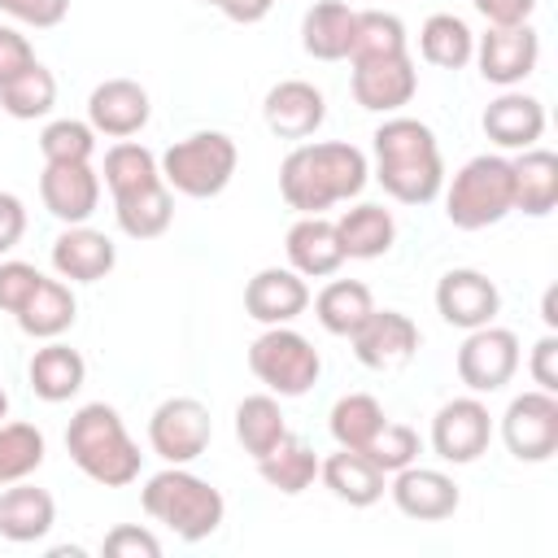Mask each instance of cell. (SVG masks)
Wrapping results in <instances>:
<instances>
[{
  "mask_svg": "<svg viewBox=\"0 0 558 558\" xmlns=\"http://www.w3.org/2000/svg\"><path fill=\"white\" fill-rule=\"evenodd\" d=\"M26 235V205L13 192H0V257L17 248V240Z\"/></svg>",
  "mask_w": 558,
  "mask_h": 558,
  "instance_id": "cell-49",
  "label": "cell"
},
{
  "mask_svg": "<svg viewBox=\"0 0 558 558\" xmlns=\"http://www.w3.org/2000/svg\"><path fill=\"white\" fill-rule=\"evenodd\" d=\"M4 414H9V392L0 388V423H4Z\"/></svg>",
  "mask_w": 558,
  "mask_h": 558,
  "instance_id": "cell-52",
  "label": "cell"
},
{
  "mask_svg": "<svg viewBox=\"0 0 558 558\" xmlns=\"http://www.w3.org/2000/svg\"><path fill=\"white\" fill-rule=\"evenodd\" d=\"M480 126H484V135H488L497 148L523 153V148H532V144L545 135V105H541L536 96H527V92H510V87H506L497 100H488Z\"/></svg>",
  "mask_w": 558,
  "mask_h": 558,
  "instance_id": "cell-23",
  "label": "cell"
},
{
  "mask_svg": "<svg viewBox=\"0 0 558 558\" xmlns=\"http://www.w3.org/2000/svg\"><path fill=\"white\" fill-rule=\"evenodd\" d=\"M52 105H57V78H52V70L39 65V61H35L31 70H22L17 78L0 83V109H4L9 118H17V122L48 118Z\"/></svg>",
  "mask_w": 558,
  "mask_h": 558,
  "instance_id": "cell-38",
  "label": "cell"
},
{
  "mask_svg": "<svg viewBox=\"0 0 558 558\" xmlns=\"http://www.w3.org/2000/svg\"><path fill=\"white\" fill-rule=\"evenodd\" d=\"M157 166H161V183L170 192L209 201L231 183V174L240 166V148L227 131H192V135L174 140L157 157Z\"/></svg>",
  "mask_w": 558,
  "mask_h": 558,
  "instance_id": "cell-5",
  "label": "cell"
},
{
  "mask_svg": "<svg viewBox=\"0 0 558 558\" xmlns=\"http://www.w3.org/2000/svg\"><path fill=\"white\" fill-rule=\"evenodd\" d=\"M257 475L275 488V493H283V497H296V493H305L314 480H318V453L301 440V436H283L270 453H262L257 458Z\"/></svg>",
  "mask_w": 558,
  "mask_h": 558,
  "instance_id": "cell-31",
  "label": "cell"
},
{
  "mask_svg": "<svg viewBox=\"0 0 558 558\" xmlns=\"http://www.w3.org/2000/svg\"><path fill=\"white\" fill-rule=\"evenodd\" d=\"M541 318H545L549 331L558 327V288H545V296H541Z\"/></svg>",
  "mask_w": 558,
  "mask_h": 558,
  "instance_id": "cell-51",
  "label": "cell"
},
{
  "mask_svg": "<svg viewBox=\"0 0 558 558\" xmlns=\"http://www.w3.org/2000/svg\"><path fill=\"white\" fill-rule=\"evenodd\" d=\"M480 61V74L484 83H497V87H514L523 83L536 61H541V35L532 31V22H519V26H488L480 39H475V52Z\"/></svg>",
  "mask_w": 558,
  "mask_h": 558,
  "instance_id": "cell-12",
  "label": "cell"
},
{
  "mask_svg": "<svg viewBox=\"0 0 558 558\" xmlns=\"http://www.w3.org/2000/svg\"><path fill=\"white\" fill-rule=\"evenodd\" d=\"M39 153H44V161H92L96 131H92V122H78V118H52L39 131Z\"/></svg>",
  "mask_w": 558,
  "mask_h": 558,
  "instance_id": "cell-41",
  "label": "cell"
},
{
  "mask_svg": "<svg viewBox=\"0 0 558 558\" xmlns=\"http://www.w3.org/2000/svg\"><path fill=\"white\" fill-rule=\"evenodd\" d=\"M140 506H144L148 519L166 523L179 541L214 536L222 527V514H227L222 493L209 480L192 475L187 466H166V471L148 475L144 488H140Z\"/></svg>",
  "mask_w": 558,
  "mask_h": 558,
  "instance_id": "cell-4",
  "label": "cell"
},
{
  "mask_svg": "<svg viewBox=\"0 0 558 558\" xmlns=\"http://www.w3.org/2000/svg\"><path fill=\"white\" fill-rule=\"evenodd\" d=\"M488 440H493V414L475 392L445 401L432 418V449L440 462L466 466L488 449Z\"/></svg>",
  "mask_w": 558,
  "mask_h": 558,
  "instance_id": "cell-11",
  "label": "cell"
},
{
  "mask_svg": "<svg viewBox=\"0 0 558 558\" xmlns=\"http://www.w3.org/2000/svg\"><path fill=\"white\" fill-rule=\"evenodd\" d=\"M39 270L31 266V262H0V310L4 314H17L22 305H26V296L39 288Z\"/></svg>",
  "mask_w": 558,
  "mask_h": 558,
  "instance_id": "cell-43",
  "label": "cell"
},
{
  "mask_svg": "<svg viewBox=\"0 0 558 558\" xmlns=\"http://www.w3.org/2000/svg\"><path fill=\"white\" fill-rule=\"evenodd\" d=\"M288 436V418L279 410L275 392H253L235 405V440L244 445V453L257 462L262 453H270L279 440Z\"/></svg>",
  "mask_w": 558,
  "mask_h": 558,
  "instance_id": "cell-33",
  "label": "cell"
},
{
  "mask_svg": "<svg viewBox=\"0 0 558 558\" xmlns=\"http://www.w3.org/2000/svg\"><path fill=\"white\" fill-rule=\"evenodd\" d=\"M436 310L449 327H462V331H475L484 323L497 318L501 310V292L497 283L484 275V270H471V266H453L440 275L436 283Z\"/></svg>",
  "mask_w": 558,
  "mask_h": 558,
  "instance_id": "cell-15",
  "label": "cell"
},
{
  "mask_svg": "<svg viewBox=\"0 0 558 558\" xmlns=\"http://www.w3.org/2000/svg\"><path fill=\"white\" fill-rule=\"evenodd\" d=\"M48 440L35 423H0V488L35 475L44 466Z\"/></svg>",
  "mask_w": 558,
  "mask_h": 558,
  "instance_id": "cell-40",
  "label": "cell"
},
{
  "mask_svg": "<svg viewBox=\"0 0 558 558\" xmlns=\"http://www.w3.org/2000/svg\"><path fill=\"white\" fill-rule=\"evenodd\" d=\"M283 248H288V266H292L301 279H327V275H336L340 262H344L336 222L323 218V214H301V218L288 227Z\"/></svg>",
  "mask_w": 558,
  "mask_h": 558,
  "instance_id": "cell-22",
  "label": "cell"
},
{
  "mask_svg": "<svg viewBox=\"0 0 558 558\" xmlns=\"http://www.w3.org/2000/svg\"><path fill=\"white\" fill-rule=\"evenodd\" d=\"M100 554H109V558H157L161 541L140 523H122L100 541Z\"/></svg>",
  "mask_w": 558,
  "mask_h": 558,
  "instance_id": "cell-44",
  "label": "cell"
},
{
  "mask_svg": "<svg viewBox=\"0 0 558 558\" xmlns=\"http://www.w3.org/2000/svg\"><path fill=\"white\" fill-rule=\"evenodd\" d=\"M384 475H392V471H401V466H410L414 458H418V432L414 427H405V423H388L384 418V427L375 432V440L362 449Z\"/></svg>",
  "mask_w": 558,
  "mask_h": 558,
  "instance_id": "cell-42",
  "label": "cell"
},
{
  "mask_svg": "<svg viewBox=\"0 0 558 558\" xmlns=\"http://www.w3.org/2000/svg\"><path fill=\"white\" fill-rule=\"evenodd\" d=\"M214 440L209 405L196 397H166L148 418V445L166 466L196 462Z\"/></svg>",
  "mask_w": 558,
  "mask_h": 558,
  "instance_id": "cell-8",
  "label": "cell"
},
{
  "mask_svg": "<svg viewBox=\"0 0 558 558\" xmlns=\"http://www.w3.org/2000/svg\"><path fill=\"white\" fill-rule=\"evenodd\" d=\"M205 4H214V9H218V0H205Z\"/></svg>",
  "mask_w": 558,
  "mask_h": 558,
  "instance_id": "cell-53",
  "label": "cell"
},
{
  "mask_svg": "<svg viewBox=\"0 0 558 558\" xmlns=\"http://www.w3.org/2000/svg\"><path fill=\"white\" fill-rule=\"evenodd\" d=\"M26 379H31V388H35L39 401L57 405V401H70V397L83 388L87 362H83L78 349L61 344V340H48L44 349H35V357H31V366H26Z\"/></svg>",
  "mask_w": 558,
  "mask_h": 558,
  "instance_id": "cell-28",
  "label": "cell"
},
{
  "mask_svg": "<svg viewBox=\"0 0 558 558\" xmlns=\"http://www.w3.org/2000/svg\"><path fill=\"white\" fill-rule=\"evenodd\" d=\"M527 371H532L536 388L558 392V336H554V331H545V336L532 344V362H527Z\"/></svg>",
  "mask_w": 558,
  "mask_h": 558,
  "instance_id": "cell-47",
  "label": "cell"
},
{
  "mask_svg": "<svg viewBox=\"0 0 558 558\" xmlns=\"http://www.w3.org/2000/svg\"><path fill=\"white\" fill-rule=\"evenodd\" d=\"M65 453L87 480H96L105 488L135 484L140 480V462H144V453L131 440L122 414L113 405H105V401H87V405L74 410V418L65 427Z\"/></svg>",
  "mask_w": 558,
  "mask_h": 558,
  "instance_id": "cell-3",
  "label": "cell"
},
{
  "mask_svg": "<svg viewBox=\"0 0 558 558\" xmlns=\"http://www.w3.org/2000/svg\"><path fill=\"white\" fill-rule=\"evenodd\" d=\"M148 118H153V100L135 78H105L87 96V122L96 135L131 140L148 126Z\"/></svg>",
  "mask_w": 558,
  "mask_h": 558,
  "instance_id": "cell-17",
  "label": "cell"
},
{
  "mask_svg": "<svg viewBox=\"0 0 558 558\" xmlns=\"http://www.w3.org/2000/svg\"><path fill=\"white\" fill-rule=\"evenodd\" d=\"M105 187H109V196L118 201V196H131V192H140V187H153V183H161V166H157V157L144 148V144H135V140H118L109 153H105Z\"/></svg>",
  "mask_w": 558,
  "mask_h": 558,
  "instance_id": "cell-36",
  "label": "cell"
},
{
  "mask_svg": "<svg viewBox=\"0 0 558 558\" xmlns=\"http://www.w3.org/2000/svg\"><path fill=\"white\" fill-rule=\"evenodd\" d=\"M418 52L440 70H462L475 52V35L458 13H432L418 31Z\"/></svg>",
  "mask_w": 558,
  "mask_h": 558,
  "instance_id": "cell-35",
  "label": "cell"
},
{
  "mask_svg": "<svg viewBox=\"0 0 558 558\" xmlns=\"http://www.w3.org/2000/svg\"><path fill=\"white\" fill-rule=\"evenodd\" d=\"M349 344H353V357L362 366H371V371H397V366H405L414 357L418 327L401 310H371L362 318V327L349 336Z\"/></svg>",
  "mask_w": 558,
  "mask_h": 558,
  "instance_id": "cell-13",
  "label": "cell"
},
{
  "mask_svg": "<svg viewBox=\"0 0 558 558\" xmlns=\"http://www.w3.org/2000/svg\"><path fill=\"white\" fill-rule=\"evenodd\" d=\"M113 266H118V244H113L105 231L87 227V222L65 227V231L52 240V270H57L65 283H96V279H105Z\"/></svg>",
  "mask_w": 558,
  "mask_h": 558,
  "instance_id": "cell-21",
  "label": "cell"
},
{
  "mask_svg": "<svg viewBox=\"0 0 558 558\" xmlns=\"http://www.w3.org/2000/svg\"><path fill=\"white\" fill-rule=\"evenodd\" d=\"M471 4L488 26H519V22H532L536 13V0H471Z\"/></svg>",
  "mask_w": 558,
  "mask_h": 558,
  "instance_id": "cell-48",
  "label": "cell"
},
{
  "mask_svg": "<svg viewBox=\"0 0 558 558\" xmlns=\"http://www.w3.org/2000/svg\"><path fill=\"white\" fill-rule=\"evenodd\" d=\"M248 371L275 397H305L318 384V375H323V357H318V349L301 331L279 323V327H266L248 344Z\"/></svg>",
  "mask_w": 558,
  "mask_h": 558,
  "instance_id": "cell-7",
  "label": "cell"
},
{
  "mask_svg": "<svg viewBox=\"0 0 558 558\" xmlns=\"http://www.w3.org/2000/svg\"><path fill=\"white\" fill-rule=\"evenodd\" d=\"M375 148V179L401 205H427L445 187V161L436 131L418 118H384L371 135Z\"/></svg>",
  "mask_w": 558,
  "mask_h": 558,
  "instance_id": "cell-1",
  "label": "cell"
},
{
  "mask_svg": "<svg viewBox=\"0 0 558 558\" xmlns=\"http://www.w3.org/2000/svg\"><path fill=\"white\" fill-rule=\"evenodd\" d=\"M31 65H35V48H31V39H26L17 26H0V83L17 78V74L31 70Z\"/></svg>",
  "mask_w": 558,
  "mask_h": 558,
  "instance_id": "cell-46",
  "label": "cell"
},
{
  "mask_svg": "<svg viewBox=\"0 0 558 558\" xmlns=\"http://www.w3.org/2000/svg\"><path fill=\"white\" fill-rule=\"evenodd\" d=\"M388 493H392V506H397L405 519H418V523H440V519H449V514L458 510V501H462L458 484H453L445 471H436V466H414V462L401 466V471H392Z\"/></svg>",
  "mask_w": 558,
  "mask_h": 558,
  "instance_id": "cell-18",
  "label": "cell"
},
{
  "mask_svg": "<svg viewBox=\"0 0 558 558\" xmlns=\"http://www.w3.org/2000/svg\"><path fill=\"white\" fill-rule=\"evenodd\" d=\"M353 17H357V9H349L344 0L310 4L301 17V48L314 61H344L349 44H353Z\"/></svg>",
  "mask_w": 558,
  "mask_h": 558,
  "instance_id": "cell-29",
  "label": "cell"
},
{
  "mask_svg": "<svg viewBox=\"0 0 558 558\" xmlns=\"http://www.w3.org/2000/svg\"><path fill=\"white\" fill-rule=\"evenodd\" d=\"M514 371H519V336L510 327L484 323V327L466 331V340L458 349V379L475 397L506 388L514 379Z\"/></svg>",
  "mask_w": 558,
  "mask_h": 558,
  "instance_id": "cell-10",
  "label": "cell"
},
{
  "mask_svg": "<svg viewBox=\"0 0 558 558\" xmlns=\"http://www.w3.org/2000/svg\"><path fill=\"white\" fill-rule=\"evenodd\" d=\"M327 427H331V440L340 449H366L375 440V432L384 427V405L371 392H344L331 405Z\"/></svg>",
  "mask_w": 558,
  "mask_h": 558,
  "instance_id": "cell-37",
  "label": "cell"
},
{
  "mask_svg": "<svg viewBox=\"0 0 558 558\" xmlns=\"http://www.w3.org/2000/svg\"><path fill=\"white\" fill-rule=\"evenodd\" d=\"M318 480L331 488L336 501L344 506H375L388 488V475L362 453V449H336L327 458H318Z\"/></svg>",
  "mask_w": 558,
  "mask_h": 558,
  "instance_id": "cell-24",
  "label": "cell"
},
{
  "mask_svg": "<svg viewBox=\"0 0 558 558\" xmlns=\"http://www.w3.org/2000/svg\"><path fill=\"white\" fill-rule=\"evenodd\" d=\"M510 209H514V174H510V157L501 153L471 157L445 192V218L458 231H484L501 222Z\"/></svg>",
  "mask_w": 558,
  "mask_h": 558,
  "instance_id": "cell-6",
  "label": "cell"
},
{
  "mask_svg": "<svg viewBox=\"0 0 558 558\" xmlns=\"http://www.w3.org/2000/svg\"><path fill=\"white\" fill-rule=\"evenodd\" d=\"M57 523V501L52 493L17 480L13 488L0 493V536L13 541V545H31V541H44Z\"/></svg>",
  "mask_w": 558,
  "mask_h": 558,
  "instance_id": "cell-25",
  "label": "cell"
},
{
  "mask_svg": "<svg viewBox=\"0 0 558 558\" xmlns=\"http://www.w3.org/2000/svg\"><path fill=\"white\" fill-rule=\"evenodd\" d=\"M262 118L279 140H310L327 122V96L305 78H283L266 92Z\"/></svg>",
  "mask_w": 558,
  "mask_h": 558,
  "instance_id": "cell-19",
  "label": "cell"
},
{
  "mask_svg": "<svg viewBox=\"0 0 558 558\" xmlns=\"http://www.w3.org/2000/svg\"><path fill=\"white\" fill-rule=\"evenodd\" d=\"M336 235H340V248L344 257H357V262H371V257H384L397 240V218L384 209V205H353L336 218Z\"/></svg>",
  "mask_w": 558,
  "mask_h": 558,
  "instance_id": "cell-30",
  "label": "cell"
},
{
  "mask_svg": "<svg viewBox=\"0 0 558 558\" xmlns=\"http://www.w3.org/2000/svg\"><path fill=\"white\" fill-rule=\"evenodd\" d=\"M305 305H310V288L292 266H266L244 288V314L262 327L292 323L305 314Z\"/></svg>",
  "mask_w": 558,
  "mask_h": 558,
  "instance_id": "cell-20",
  "label": "cell"
},
{
  "mask_svg": "<svg viewBox=\"0 0 558 558\" xmlns=\"http://www.w3.org/2000/svg\"><path fill=\"white\" fill-rule=\"evenodd\" d=\"M405 48V22L384 9H357L353 17V44L349 61H375V57H401Z\"/></svg>",
  "mask_w": 558,
  "mask_h": 558,
  "instance_id": "cell-39",
  "label": "cell"
},
{
  "mask_svg": "<svg viewBox=\"0 0 558 558\" xmlns=\"http://www.w3.org/2000/svg\"><path fill=\"white\" fill-rule=\"evenodd\" d=\"M270 4H275V0H218V9H222L231 22H240V26L262 22V17L270 13Z\"/></svg>",
  "mask_w": 558,
  "mask_h": 558,
  "instance_id": "cell-50",
  "label": "cell"
},
{
  "mask_svg": "<svg viewBox=\"0 0 558 558\" xmlns=\"http://www.w3.org/2000/svg\"><path fill=\"white\" fill-rule=\"evenodd\" d=\"M17 318V327L31 336V340H57V336H65L70 327H74V318H78V301H74V292H70V283L65 279H39V288L26 296V305L13 314Z\"/></svg>",
  "mask_w": 558,
  "mask_h": 558,
  "instance_id": "cell-27",
  "label": "cell"
},
{
  "mask_svg": "<svg viewBox=\"0 0 558 558\" xmlns=\"http://www.w3.org/2000/svg\"><path fill=\"white\" fill-rule=\"evenodd\" d=\"M510 174H514V209L519 214L545 218L558 205V153L532 144L519 157H510Z\"/></svg>",
  "mask_w": 558,
  "mask_h": 558,
  "instance_id": "cell-26",
  "label": "cell"
},
{
  "mask_svg": "<svg viewBox=\"0 0 558 558\" xmlns=\"http://www.w3.org/2000/svg\"><path fill=\"white\" fill-rule=\"evenodd\" d=\"M113 218H118L122 235H131V240H157L174 222V196H170L166 183L140 187V192L113 201Z\"/></svg>",
  "mask_w": 558,
  "mask_h": 558,
  "instance_id": "cell-32",
  "label": "cell"
},
{
  "mask_svg": "<svg viewBox=\"0 0 558 558\" xmlns=\"http://www.w3.org/2000/svg\"><path fill=\"white\" fill-rule=\"evenodd\" d=\"M501 440L519 462H549L558 453V397L545 388L519 392L501 414Z\"/></svg>",
  "mask_w": 558,
  "mask_h": 558,
  "instance_id": "cell-9",
  "label": "cell"
},
{
  "mask_svg": "<svg viewBox=\"0 0 558 558\" xmlns=\"http://www.w3.org/2000/svg\"><path fill=\"white\" fill-rule=\"evenodd\" d=\"M0 13H9L13 22L22 26H35V31H52L65 22L70 13V0H0Z\"/></svg>",
  "mask_w": 558,
  "mask_h": 558,
  "instance_id": "cell-45",
  "label": "cell"
},
{
  "mask_svg": "<svg viewBox=\"0 0 558 558\" xmlns=\"http://www.w3.org/2000/svg\"><path fill=\"white\" fill-rule=\"evenodd\" d=\"M353 100L371 113H397L401 105L414 100L418 92V70L410 61V52L401 57H375V61H353Z\"/></svg>",
  "mask_w": 558,
  "mask_h": 558,
  "instance_id": "cell-16",
  "label": "cell"
},
{
  "mask_svg": "<svg viewBox=\"0 0 558 558\" xmlns=\"http://www.w3.org/2000/svg\"><path fill=\"white\" fill-rule=\"evenodd\" d=\"M366 153L344 140L296 144L279 166V196L296 214H323L340 201H353L366 187Z\"/></svg>",
  "mask_w": 558,
  "mask_h": 558,
  "instance_id": "cell-2",
  "label": "cell"
},
{
  "mask_svg": "<svg viewBox=\"0 0 558 558\" xmlns=\"http://www.w3.org/2000/svg\"><path fill=\"white\" fill-rule=\"evenodd\" d=\"M371 310H375V296H371V288L357 283V279H331V283L314 296V314H318L323 331L344 336V340L362 327V318H366Z\"/></svg>",
  "mask_w": 558,
  "mask_h": 558,
  "instance_id": "cell-34",
  "label": "cell"
},
{
  "mask_svg": "<svg viewBox=\"0 0 558 558\" xmlns=\"http://www.w3.org/2000/svg\"><path fill=\"white\" fill-rule=\"evenodd\" d=\"M39 196L57 222L78 227L100 205V174L92 170V161H44Z\"/></svg>",
  "mask_w": 558,
  "mask_h": 558,
  "instance_id": "cell-14",
  "label": "cell"
}]
</instances>
